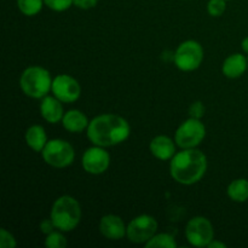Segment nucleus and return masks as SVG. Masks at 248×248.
Returning a JSON list of instances; mask_svg holds the SVG:
<instances>
[{
	"instance_id": "nucleus-1",
	"label": "nucleus",
	"mask_w": 248,
	"mask_h": 248,
	"mask_svg": "<svg viewBox=\"0 0 248 248\" xmlns=\"http://www.w3.org/2000/svg\"><path fill=\"white\" fill-rule=\"evenodd\" d=\"M130 124L115 114H101L92 119L87 127V137L93 145L113 147L130 137Z\"/></svg>"
},
{
	"instance_id": "nucleus-2",
	"label": "nucleus",
	"mask_w": 248,
	"mask_h": 248,
	"mask_svg": "<svg viewBox=\"0 0 248 248\" xmlns=\"http://www.w3.org/2000/svg\"><path fill=\"white\" fill-rule=\"evenodd\" d=\"M207 170V157L196 148L183 149L174 154L170 164L171 177L179 184L191 186L201 181Z\"/></svg>"
},
{
	"instance_id": "nucleus-3",
	"label": "nucleus",
	"mask_w": 248,
	"mask_h": 248,
	"mask_svg": "<svg viewBox=\"0 0 248 248\" xmlns=\"http://www.w3.org/2000/svg\"><path fill=\"white\" fill-rule=\"evenodd\" d=\"M51 219L61 232H72L81 219V207L77 199L63 195L55 201L51 210Z\"/></svg>"
},
{
	"instance_id": "nucleus-4",
	"label": "nucleus",
	"mask_w": 248,
	"mask_h": 248,
	"mask_svg": "<svg viewBox=\"0 0 248 248\" xmlns=\"http://www.w3.org/2000/svg\"><path fill=\"white\" fill-rule=\"evenodd\" d=\"M19 87L31 98H44L52 87L50 72L39 65L26 68L19 78Z\"/></svg>"
},
{
	"instance_id": "nucleus-5",
	"label": "nucleus",
	"mask_w": 248,
	"mask_h": 248,
	"mask_svg": "<svg viewBox=\"0 0 248 248\" xmlns=\"http://www.w3.org/2000/svg\"><path fill=\"white\" fill-rule=\"evenodd\" d=\"M44 161L56 169H64L75 159L74 148L64 140H50L41 152Z\"/></svg>"
},
{
	"instance_id": "nucleus-6",
	"label": "nucleus",
	"mask_w": 248,
	"mask_h": 248,
	"mask_svg": "<svg viewBox=\"0 0 248 248\" xmlns=\"http://www.w3.org/2000/svg\"><path fill=\"white\" fill-rule=\"evenodd\" d=\"M206 136V127L200 119L189 118L179 125L174 135V142L182 149L196 148Z\"/></svg>"
},
{
	"instance_id": "nucleus-7",
	"label": "nucleus",
	"mask_w": 248,
	"mask_h": 248,
	"mask_svg": "<svg viewBox=\"0 0 248 248\" xmlns=\"http://www.w3.org/2000/svg\"><path fill=\"white\" fill-rule=\"evenodd\" d=\"M203 61V48L195 40H186L178 46L174 52V64L179 70L193 72Z\"/></svg>"
},
{
	"instance_id": "nucleus-8",
	"label": "nucleus",
	"mask_w": 248,
	"mask_h": 248,
	"mask_svg": "<svg viewBox=\"0 0 248 248\" xmlns=\"http://www.w3.org/2000/svg\"><path fill=\"white\" fill-rule=\"evenodd\" d=\"M186 237L191 246L207 247L215 240L212 223L205 217H194L186 224Z\"/></svg>"
},
{
	"instance_id": "nucleus-9",
	"label": "nucleus",
	"mask_w": 248,
	"mask_h": 248,
	"mask_svg": "<svg viewBox=\"0 0 248 248\" xmlns=\"http://www.w3.org/2000/svg\"><path fill=\"white\" fill-rule=\"evenodd\" d=\"M157 232V222L149 215L133 218L127 225L126 236L133 244H147Z\"/></svg>"
},
{
	"instance_id": "nucleus-10",
	"label": "nucleus",
	"mask_w": 248,
	"mask_h": 248,
	"mask_svg": "<svg viewBox=\"0 0 248 248\" xmlns=\"http://www.w3.org/2000/svg\"><path fill=\"white\" fill-rule=\"evenodd\" d=\"M51 91L63 103H73L81 94V87L77 79L68 74H61L52 80Z\"/></svg>"
},
{
	"instance_id": "nucleus-11",
	"label": "nucleus",
	"mask_w": 248,
	"mask_h": 248,
	"mask_svg": "<svg viewBox=\"0 0 248 248\" xmlns=\"http://www.w3.org/2000/svg\"><path fill=\"white\" fill-rule=\"evenodd\" d=\"M82 169L91 174H102L109 169L110 155L104 147L94 145L85 150L81 159Z\"/></svg>"
},
{
	"instance_id": "nucleus-12",
	"label": "nucleus",
	"mask_w": 248,
	"mask_h": 248,
	"mask_svg": "<svg viewBox=\"0 0 248 248\" xmlns=\"http://www.w3.org/2000/svg\"><path fill=\"white\" fill-rule=\"evenodd\" d=\"M126 230H127V227L119 216L107 215L101 218L99 232L106 239L113 240V241L124 239L126 236Z\"/></svg>"
},
{
	"instance_id": "nucleus-13",
	"label": "nucleus",
	"mask_w": 248,
	"mask_h": 248,
	"mask_svg": "<svg viewBox=\"0 0 248 248\" xmlns=\"http://www.w3.org/2000/svg\"><path fill=\"white\" fill-rule=\"evenodd\" d=\"M149 149L153 156H155L159 160H162V161L171 160L174 156V154H176L174 142L171 138L164 135L156 136L155 138H153L149 144Z\"/></svg>"
},
{
	"instance_id": "nucleus-14",
	"label": "nucleus",
	"mask_w": 248,
	"mask_h": 248,
	"mask_svg": "<svg viewBox=\"0 0 248 248\" xmlns=\"http://www.w3.org/2000/svg\"><path fill=\"white\" fill-rule=\"evenodd\" d=\"M41 116L50 124H57L64 115L62 103L57 97L45 96L40 103Z\"/></svg>"
},
{
	"instance_id": "nucleus-15",
	"label": "nucleus",
	"mask_w": 248,
	"mask_h": 248,
	"mask_svg": "<svg viewBox=\"0 0 248 248\" xmlns=\"http://www.w3.org/2000/svg\"><path fill=\"white\" fill-rule=\"evenodd\" d=\"M248 68V58L245 57L241 53H232L229 57L225 58L223 63L222 72L229 79H237Z\"/></svg>"
},
{
	"instance_id": "nucleus-16",
	"label": "nucleus",
	"mask_w": 248,
	"mask_h": 248,
	"mask_svg": "<svg viewBox=\"0 0 248 248\" xmlns=\"http://www.w3.org/2000/svg\"><path fill=\"white\" fill-rule=\"evenodd\" d=\"M63 127L72 133H79L82 131L87 130L89 127V119L82 111L78 109H72V110L64 113L62 119Z\"/></svg>"
},
{
	"instance_id": "nucleus-17",
	"label": "nucleus",
	"mask_w": 248,
	"mask_h": 248,
	"mask_svg": "<svg viewBox=\"0 0 248 248\" xmlns=\"http://www.w3.org/2000/svg\"><path fill=\"white\" fill-rule=\"evenodd\" d=\"M47 136H46L45 128L40 125H33L27 130L26 132V143L34 152L41 153L47 143Z\"/></svg>"
},
{
	"instance_id": "nucleus-18",
	"label": "nucleus",
	"mask_w": 248,
	"mask_h": 248,
	"mask_svg": "<svg viewBox=\"0 0 248 248\" xmlns=\"http://www.w3.org/2000/svg\"><path fill=\"white\" fill-rule=\"evenodd\" d=\"M227 194L230 200L235 202H245L248 200V181L240 178L235 179L228 186Z\"/></svg>"
},
{
	"instance_id": "nucleus-19",
	"label": "nucleus",
	"mask_w": 248,
	"mask_h": 248,
	"mask_svg": "<svg viewBox=\"0 0 248 248\" xmlns=\"http://www.w3.org/2000/svg\"><path fill=\"white\" fill-rule=\"evenodd\" d=\"M147 248H176L177 242L172 235L162 232V234H155L149 241L145 244Z\"/></svg>"
},
{
	"instance_id": "nucleus-20",
	"label": "nucleus",
	"mask_w": 248,
	"mask_h": 248,
	"mask_svg": "<svg viewBox=\"0 0 248 248\" xmlns=\"http://www.w3.org/2000/svg\"><path fill=\"white\" fill-rule=\"evenodd\" d=\"M44 0H17V7L24 16H35L41 11Z\"/></svg>"
},
{
	"instance_id": "nucleus-21",
	"label": "nucleus",
	"mask_w": 248,
	"mask_h": 248,
	"mask_svg": "<svg viewBox=\"0 0 248 248\" xmlns=\"http://www.w3.org/2000/svg\"><path fill=\"white\" fill-rule=\"evenodd\" d=\"M61 232V230H60ZM60 232H53L46 235L45 246L47 248H64L68 245L64 235Z\"/></svg>"
},
{
	"instance_id": "nucleus-22",
	"label": "nucleus",
	"mask_w": 248,
	"mask_h": 248,
	"mask_svg": "<svg viewBox=\"0 0 248 248\" xmlns=\"http://www.w3.org/2000/svg\"><path fill=\"white\" fill-rule=\"evenodd\" d=\"M227 9V0H208L207 12L212 17L222 16Z\"/></svg>"
},
{
	"instance_id": "nucleus-23",
	"label": "nucleus",
	"mask_w": 248,
	"mask_h": 248,
	"mask_svg": "<svg viewBox=\"0 0 248 248\" xmlns=\"http://www.w3.org/2000/svg\"><path fill=\"white\" fill-rule=\"evenodd\" d=\"M48 9L57 12H63L73 5V0H44Z\"/></svg>"
},
{
	"instance_id": "nucleus-24",
	"label": "nucleus",
	"mask_w": 248,
	"mask_h": 248,
	"mask_svg": "<svg viewBox=\"0 0 248 248\" xmlns=\"http://www.w3.org/2000/svg\"><path fill=\"white\" fill-rule=\"evenodd\" d=\"M16 240L11 232L6 229L0 230V247L1 248H15L16 247Z\"/></svg>"
},
{
	"instance_id": "nucleus-25",
	"label": "nucleus",
	"mask_w": 248,
	"mask_h": 248,
	"mask_svg": "<svg viewBox=\"0 0 248 248\" xmlns=\"http://www.w3.org/2000/svg\"><path fill=\"white\" fill-rule=\"evenodd\" d=\"M203 115H205V106L202 104V102L196 101L190 104V107H189V116L190 118L201 119Z\"/></svg>"
},
{
	"instance_id": "nucleus-26",
	"label": "nucleus",
	"mask_w": 248,
	"mask_h": 248,
	"mask_svg": "<svg viewBox=\"0 0 248 248\" xmlns=\"http://www.w3.org/2000/svg\"><path fill=\"white\" fill-rule=\"evenodd\" d=\"M98 4V0H73V5L81 10L93 9Z\"/></svg>"
},
{
	"instance_id": "nucleus-27",
	"label": "nucleus",
	"mask_w": 248,
	"mask_h": 248,
	"mask_svg": "<svg viewBox=\"0 0 248 248\" xmlns=\"http://www.w3.org/2000/svg\"><path fill=\"white\" fill-rule=\"evenodd\" d=\"M39 227H40L41 232L45 235L51 234V232H53L56 229H57L55 225V223H53V220L51 219V218L50 219H44L43 222L40 223V225H39Z\"/></svg>"
},
{
	"instance_id": "nucleus-28",
	"label": "nucleus",
	"mask_w": 248,
	"mask_h": 248,
	"mask_svg": "<svg viewBox=\"0 0 248 248\" xmlns=\"http://www.w3.org/2000/svg\"><path fill=\"white\" fill-rule=\"evenodd\" d=\"M207 247L208 248H225L227 247V245L223 244V242L220 241H217V240H212V242H211Z\"/></svg>"
},
{
	"instance_id": "nucleus-29",
	"label": "nucleus",
	"mask_w": 248,
	"mask_h": 248,
	"mask_svg": "<svg viewBox=\"0 0 248 248\" xmlns=\"http://www.w3.org/2000/svg\"><path fill=\"white\" fill-rule=\"evenodd\" d=\"M241 47H242V50L245 51V52L248 53V36H246V38H245L244 40H242Z\"/></svg>"
},
{
	"instance_id": "nucleus-30",
	"label": "nucleus",
	"mask_w": 248,
	"mask_h": 248,
	"mask_svg": "<svg viewBox=\"0 0 248 248\" xmlns=\"http://www.w3.org/2000/svg\"><path fill=\"white\" fill-rule=\"evenodd\" d=\"M227 1H229V0H227Z\"/></svg>"
}]
</instances>
